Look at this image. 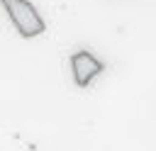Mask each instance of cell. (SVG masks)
<instances>
[{
	"label": "cell",
	"mask_w": 156,
	"mask_h": 151,
	"mask_svg": "<svg viewBox=\"0 0 156 151\" xmlns=\"http://www.w3.org/2000/svg\"><path fill=\"white\" fill-rule=\"evenodd\" d=\"M0 5L5 7V12H7V17H10V22L20 37L34 39V37L46 32V22L41 19L39 10L29 0H0Z\"/></svg>",
	"instance_id": "1"
},
{
	"label": "cell",
	"mask_w": 156,
	"mask_h": 151,
	"mask_svg": "<svg viewBox=\"0 0 156 151\" xmlns=\"http://www.w3.org/2000/svg\"><path fill=\"white\" fill-rule=\"evenodd\" d=\"M71 71H73V80L78 88H85L100 71H102V61L95 58L90 51H76L71 56Z\"/></svg>",
	"instance_id": "2"
}]
</instances>
